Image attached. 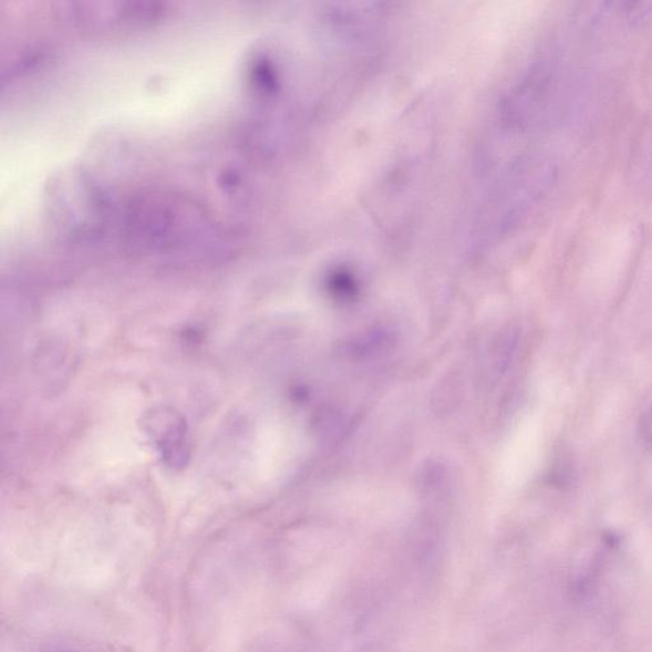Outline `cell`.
Instances as JSON below:
<instances>
[{
	"instance_id": "cell-3",
	"label": "cell",
	"mask_w": 652,
	"mask_h": 652,
	"mask_svg": "<svg viewBox=\"0 0 652 652\" xmlns=\"http://www.w3.org/2000/svg\"><path fill=\"white\" fill-rule=\"evenodd\" d=\"M641 435L646 445L652 446V408L646 412L641 421Z\"/></svg>"
},
{
	"instance_id": "cell-4",
	"label": "cell",
	"mask_w": 652,
	"mask_h": 652,
	"mask_svg": "<svg viewBox=\"0 0 652 652\" xmlns=\"http://www.w3.org/2000/svg\"><path fill=\"white\" fill-rule=\"evenodd\" d=\"M58 652H63V651H58Z\"/></svg>"
},
{
	"instance_id": "cell-2",
	"label": "cell",
	"mask_w": 652,
	"mask_h": 652,
	"mask_svg": "<svg viewBox=\"0 0 652 652\" xmlns=\"http://www.w3.org/2000/svg\"><path fill=\"white\" fill-rule=\"evenodd\" d=\"M143 430L168 467H185L189 460L190 448L188 427L179 412L170 406H156L144 414Z\"/></svg>"
},
{
	"instance_id": "cell-1",
	"label": "cell",
	"mask_w": 652,
	"mask_h": 652,
	"mask_svg": "<svg viewBox=\"0 0 652 652\" xmlns=\"http://www.w3.org/2000/svg\"><path fill=\"white\" fill-rule=\"evenodd\" d=\"M556 90V68L548 62L532 65L506 100V124L513 130H527L537 124L547 114Z\"/></svg>"
}]
</instances>
